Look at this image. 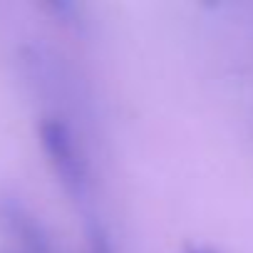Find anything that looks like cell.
Instances as JSON below:
<instances>
[{
	"mask_svg": "<svg viewBox=\"0 0 253 253\" xmlns=\"http://www.w3.org/2000/svg\"><path fill=\"white\" fill-rule=\"evenodd\" d=\"M38 142L55 179L67 199L80 209L82 218L99 213L94 199V171L70 119L57 112H45L38 122Z\"/></svg>",
	"mask_w": 253,
	"mask_h": 253,
	"instance_id": "6da1fadb",
	"label": "cell"
},
{
	"mask_svg": "<svg viewBox=\"0 0 253 253\" xmlns=\"http://www.w3.org/2000/svg\"><path fill=\"white\" fill-rule=\"evenodd\" d=\"M0 231L18 253H62L45 221L20 196H0Z\"/></svg>",
	"mask_w": 253,
	"mask_h": 253,
	"instance_id": "7a4b0ae2",
	"label": "cell"
},
{
	"mask_svg": "<svg viewBox=\"0 0 253 253\" xmlns=\"http://www.w3.org/2000/svg\"><path fill=\"white\" fill-rule=\"evenodd\" d=\"M82 236H84V253H117L112 231L104 223L102 213L82 218Z\"/></svg>",
	"mask_w": 253,
	"mask_h": 253,
	"instance_id": "3957f363",
	"label": "cell"
},
{
	"mask_svg": "<svg viewBox=\"0 0 253 253\" xmlns=\"http://www.w3.org/2000/svg\"><path fill=\"white\" fill-rule=\"evenodd\" d=\"M184 253H218L216 248H209V246H186Z\"/></svg>",
	"mask_w": 253,
	"mask_h": 253,
	"instance_id": "277c9868",
	"label": "cell"
},
{
	"mask_svg": "<svg viewBox=\"0 0 253 253\" xmlns=\"http://www.w3.org/2000/svg\"><path fill=\"white\" fill-rule=\"evenodd\" d=\"M0 253H18V251H13V248L8 246V248H0Z\"/></svg>",
	"mask_w": 253,
	"mask_h": 253,
	"instance_id": "5b68a950",
	"label": "cell"
}]
</instances>
